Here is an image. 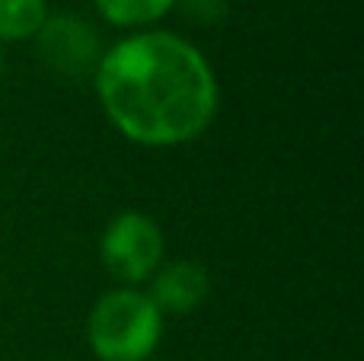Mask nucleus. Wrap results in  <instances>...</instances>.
I'll return each instance as SVG.
<instances>
[{
    "instance_id": "nucleus-1",
    "label": "nucleus",
    "mask_w": 364,
    "mask_h": 361,
    "mask_svg": "<svg viewBox=\"0 0 364 361\" xmlns=\"http://www.w3.org/2000/svg\"><path fill=\"white\" fill-rule=\"evenodd\" d=\"M93 87L109 125L141 147H179L211 128L220 87L188 38L141 29L102 51Z\"/></svg>"
},
{
    "instance_id": "nucleus-2",
    "label": "nucleus",
    "mask_w": 364,
    "mask_h": 361,
    "mask_svg": "<svg viewBox=\"0 0 364 361\" xmlns=\"http://www.w3.org/2000/svg\"><path fill=\"white\" fill-rule=\"evenodd\" d=\"M164 339V313L141 288H115L93 304L87 343L100 361H147Z\"/></svg>"
},
{
    "instance_id": "nucleus-3",
    "label": "nucleus",
    "mask_w": 364,
    "mask_h": 361,
    "mask_svg": "<svg viewBox=\"0 0 364 361\" xmlns=\"http://www.w3.org/2000/svg\"><path fill=\"white\" fill-rule=\"evenodd\" d=\"M164 230L151 215H141V211L115 215L100 237L102 266L125 288H138L141 281H151V275L164 266Z\"/></svg>"
},
{
    "instance_id": "nucleus-4",
    "label": "nucleus",
    "mask_w": 364,
    "mask_h": 361,
    "mask_svg": "<svg viewBox=\"0 0 364 361\" xmlns=\"http://www.w3.org/2000/svg\"><path fill=\"white\" fill-rule=\"evenodd\" d=\"M38 58L55 77L64 80H80V77H93L96 64L102 58L100 32L77 13H48L42 29L36 32Z\"/></svg>"
},
{
    "instance_id": "nucleus-5",
    "label": "nucleus",
    "mask_w": 364,
    "mask_h": 361,
    "mask_svg": "<svg viewBox=\"0 0 364 361\" xmlns=\"http://www.w3.org/2000/svg\"><path fill=\"white\" fill-rule=\"evenodd\" d=\"M211 294V275L201 262L192 259H176L164 262L147 281V298L154 301L160 313L170 317H182L192 313L205 304V298Z\"/></svg>"
},
{
    "instance_id": "nucleus-6",
    "label": "nucleus",
    "mask_w": 364,
    "mask_h": 361,
    "mask_svg": "<svg viewBox=\"0 0 364 361\" xmlns=\"http://www.w3.org/2000/svg\"><path fill=\"white\" fill-rule=\"evenodd\" d=\"M100 16L115 29H147L160 23L179 0H93Z\"/></svg>"
},
{
    "instance_id": "nucleus-7",
    "label": "nucleus",
    "mask_w": 364,
    "mask_h": 361,
    "mask_svg": "<svg viewBox=\"0 0 364 361\" xmlns=\"http://www.w3.org/2000/svg\"><path fill=\"white\" fill-rule=\"evenodd\" d=\"M48 0H0V42H26L42 29Z\"/></svg>"
},
{
    "instance_id": "nucleus-8",
    "label": "nucleus",
    "mask_w": 364,
    "mask_h": 361,
    "mask_svg": "<svg viewBox=\"0 0 364 361\" xmlns=\"http://www.w3.org/2000/svg\"><path fill=\"white\" fill-rule=\"evenodd\" d=\"M179 4H182V10H186L188 16L201 19V23H214V19H218L214 6L224 10V0H179Z\"/></svg>"
},
{
    "instance_id": "nucleus-9",
    "label": "nucleus",
    "mask_w": 364,
    "mask_h": 361,
    "mask_svg": "<svg viewBox=\"0 0 364 361\" xmlns=\"http://www.w3.org/2000/svg\"><path fill=\"white\" fill-rule=\"evenodd\" d=\"M4 68H6V58H4V48H0V77H4Z\"/></svg>"
}]
</instances>
